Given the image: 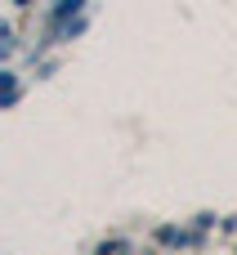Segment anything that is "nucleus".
<instances>
[{"label": "nucleus", "instance_id": "nucleus-1", "mask_svg": "<svg viewBox=\"0 0 237 255\" xmlns=\"http://www.w3.org/2000/svg\"><path fill=\"white\" fill-rule=\"evenodd\" d=\"M81 4H85V0H58V9H54V13H72V9H81Z\"/></svg>", "mask_w": 237, "mask_h": 255}]
</instances>
